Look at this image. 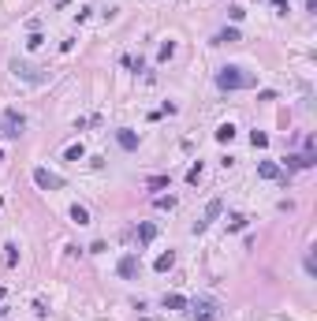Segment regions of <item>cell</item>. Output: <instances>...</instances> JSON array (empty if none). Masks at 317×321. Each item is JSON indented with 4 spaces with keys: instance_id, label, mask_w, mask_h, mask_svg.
<instances>
[{
    "instance_id": "cell-1",
    "label": "cell",
    "mask_w": 317,
    "mask_h": 321,
    "mask_svg": "<svg viewBox=\"0 0 317 321\" xmlns=\"http://www.w3.org/2000/svg\"><path fill=\"white\" fill-rule=\"evenodd\" d=\"M217 86L232 93V90H250V86H257V79H254L250 71H243L239 64H224V68L217 71Z\"/></svg>"
},
{
    "instance_id": "cell-2",
    "label": "cell",
    "mask_w": 317,
    "mask_h": 321,
    "mask_svg": "<svg viewBox=\"0 0 317 321\" xmlns=\"http://www.w3.org/2000/svg\"><path fill=\"white\" fill-rule=\"evenodd\" d=\"M23 127H26V116L19 109H4V120H0V135L4 138H19L23 135Z\"/></svg>"
},
{
    "instance_id": "cell-3",
    "label": "cell",
    "mask_w": 317,
    "mask_h": 321,
    "mask_svg": "<svg viewBox=\"0 0 317 321\" xmlns=\"http://www.w3.org/2000/svg\"><path fill=\"white\" fill-rule=\"evenodd\" d=\"M12 71H15L23 82H30V86L45 82V68H37V64H30V60H12Z\"/></svg>"
},
{
    "instance_id": "cell-4",
    "label": "cell",
    "mask_w": 317,
    "mask_h": 321,
    "mask_svg": "<svg viewBox=\"0 0 317 321\" xmlns=\"http://www.w3.org/2000/svg\"><path fill=\"white\" fill-rule=\"evenodd\" d=\"M187 306H190V321H217L220 317V306L213 299H194V303H187Z\"/></svg>"
},
{
    "instance_id": "cell-5",
    "label": "cell",
    "mask_w": 317,
    "mask_h": 321,
    "mask_svg": "<svg viewBox=\"0 0 317 321\" xmlns=\"http://www.w3.org/2000/svg\"><path fill=\"white\" fill-rule=\"evenodd\" d=\"M34 183L41 187V191H60L64 179L56 176V172H49V168H34Z\"/></svg>"
},
{
    "instance_id": "cell-6",
    "label": "cell",
    "mask_w": 317,
    "mask_h": 321,
    "mask_svg": "<svg viewBox=\"0 0 317 321\" xmlns=\"http://www.w3.org/2000/svg\"><path fill=\"white\" fill-rule=\"evenodd\" d=\"M116 273H120L123 280H134V277L142 273V261H138V254H123V258H120V265H116Z\"/></svg>"
},
{
    "instance_id": "cell-7",
    "label": "cell",
    "mask_w": 317,
    "mask_h": 321,
    "mask_svg": "<svg viewBox=\"0 0 317 321\" xmlns=\"http://www.w3.org/2000/svg\"><path fill=\"white\" fill-rule=\"evenodd\" d=\"M257 176H261V179H287V176H284V168H280V165H273V161H261V165H257Z\"/></svg>"
},
{
    "instance_id": "cell-8",
    "label": "cell",
    "mask_w": 317,
    "mask_h": 321,
    "mask_svg": "<svg viewBox=\"0 0 317 321\" xmlns=\"http://www.w3.org/2000/svg\"><path fill=\"white\" fill-rule=\"evenodd\" d=\"M217 217H220V202H209V205H205V217H201V221L194 224V232H205V228H209V221H217Z\"/></svg>"
},
{
    "instance_id": "cell-9",
    "label": "cell",
    "mask_w": 317,
    "mask_h": 321,
    "mask_svg": "<svg viewBox=\"0 0 317 321\" xmlns=\"http://www.w3.org/2000/svg\"><path fill=\"white\" fill-rule=\"evenodd\" d=\"M116 142H120L123 149H138V135H134L131 127H120V131H116Z\"/></svg>"
},
{
    "instance_id": "cell-10",
    "label": "cell",
    "mask_w": 317,
    "mask_h": 321,
    "mask_svg": "<svg viewBox=\"0 0 317 321\" xmlns=\"http://www.w3.org/2000/svg\"><path fill=\"white\" fill-rule=\"evenodd\" d=\"M232 41H243V34H239L235 26H224V30L217 34V45H232Z\"/></svg>"
},
{
    "instance_id": "cell-11",
    "label": "cell",
    "mask_w": 317,
    "mask_h": 321,
    "mask_svg": "<svg viewBox=\"0 0 317 321\" xmlns=\"http://www.w3.org/2000/svg\"><path fill=\"white\" fill-rule=\"evenodd\" d=\"M134 235H138V243H153V239H157V224H138V232H134Z\"/></svg>"
},
{
    "instance_id": "cell-12",
    "label": "cell",
    "mask_w": 317,
    "mask_h": 321,
    "mask_svg": "<svg viewBox=\"0 0 317 321\" xmlns=\"http://www.w3.org/2000/svg\"><path fill=\"white\" fill-rule=\"evenodd\" d=\"M172 265H176V254H172V250H165L157 261H153V269H157V273H168Z\"/></svg>"
},
{
    "instance_id": "cell-13",
    "label": "cell",
    "mask_w": 317,
    "mask_h": 321,
    "mask_svg": "<svg viewBox=\"0 0 317 321\" xmlns=\"http://www.w3.org/2000/svg\"><path fill=\"white\" fill-rule=\"evenodd\" d=\"M71 221H75V224H90V209L75 202V205H71Z\"/></svg>"
},
{
    "instance_id": "cell-14",
    "label": "cell",
    "mask_w": 317,
    "mask_h": 321,
    "mask_svg": "<svg viewBox=\"0 0 317 321\" xmlns=\"http://www.w3.org/2000/svg\"><path fill=\"white\" fill-rule=\"evenodd\" d=\"M161 303H165V310H183V306H187V299L172 291V295H165V299H161Z\"/></svg>"
},
{
    "instance_id": "cell-15",
    "label": "cell",
    "mask_w": 317,
    "mask_h": 321,
    "mask_svg": "<svg viewBox=\"0 0 317 321\" xmlns=\"http://www.w3.org/2000/svg\"><path fill=\"white\" fill-rule=\"evenodd\" d=\"M232 138H235V127H232V124H220V127H217V142H224V146H228Z\"/></svg>"
},
{
    "instance_id": "cell-16",
    "label": "cell",
    "mask_w": 317,
    "mask_h": 321,
    "mask_svg": "<svg viewBox=\"0 0 317 321\" xmlns=\"http://www.w3.org/2000/svg\"><path fill=\"white\" fill-rule=\"evenodd\" d=\"M246 228V217L243 213H232V217H228V232H243Z\"/></svg>"
},
{
    "instance_id": "cell-17",
    "label": "cell",
    "mask_w": 317,
    "mask_h": 321,
    "mask_svg": "<svg viewBox=\"0 0 317 321\" xmlns=\"http://www.w3.org/2000/svg\"><path fill=\"white\" fill-rule=\"evenodd\" d=\"M41 45H45V34L30 30V37H26V49H30V52H37V49H41Z\"/></svg>"
},
{
    "instance_id": "cell-18",
    "label": "cell",
    "mask_w": 317,
    "mask_h": 321,
    "mask_svg": "<svg viewBox=\"0 0 317 321\" xmlns=\"http://www.w3.org/2000/svg\"><path fill=\"white\" fill-rule=\"evenodd\" d=\"M250 146L254 149H265L269 146V135H265V131H250Z\"/></svg>"
},
{
    "instance_id": "cell-19",
    "label": "cell",
    "mask_w": 317,
    "mask_h": 321,
    "mask_svg": "<svg viewBox=\"0 0 317 321\" xmlns=\"http://www.w3.org/2000/svg\"><path fill=\"white\" fill-rule=\"evenodd\" d=\"M201 176H205V168H201V161H198V165L187 172V183H190V187H194V183H201Z\"/></svg>"
},
{
    "instance_id": "cell-20",
    "label": "cell",
    "mask_w": 317,
    "mask_h": 321,
    "mask_svg": "<svg viewBox=\"0 0 317 321\" xmlns=\"http://www.w3.org/2000/svg\"><path fill=\"white\" fill-rule=\"evenodd\" d=\"M4 261H8V265H19V247H15V243H8V247H4Z\"/></svg>"
},
{
    "instance_id": "cell-21",
    "label": "cell",
    "mask_w": 317,
    "mask_h": 321,
    "mask_svg": "<svg viewBox=\"0 0 317 321\" xmlns=\"http://www.w3.org/2000/svg\"><path fill=\"white\" fill-rule=\"evenodd\" d=\"M64 157H67V161H82V142H79V146H67Z\"/></svg>"
},
{
    "instance_id": "cell-22",
    "label": "cell",
    "mask_w": 317,
    "mask_h": 321,
    "mask_svg": "<svg viewBox=\"0 0 317 321\" xmlns=\"http://www.w3.org/2000/svg\"><path fill=\"white\" fill-rule=\"evenodd\" d=\"M157 209H176V198H172V194L168 198H157Z\"/></svg>"
},
{
    "instance_id": "cell-23",
    "label": "cell",
    "mask_w": 317,
    "mask_h": 321,
    "mask_svg": "<svg viewBox=\"0 0 317 321\" xmlns=\"http://www.w3.org/2000/svg\"><path fill=\"white\" fill-rule=\"evenodd\" d=\"M172 52H176V45H172V41H165V45H161V60H168Z\"/></svg>"
}]
</instances>
